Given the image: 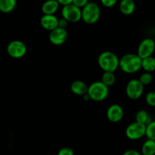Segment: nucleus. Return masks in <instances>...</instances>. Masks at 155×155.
Instances as JSON below:
<instances>
[{"mask_svg": "<svg viewBox=\"0 0 155 155\" xmlns=\"http://www.w3.org/2000/svg\"><path fill=\"white\" fill-rule=\"evenodd\" d=\"M145 101L150 106L155 107V91H150L146 94Z\"/></svg>", "mask_w": 155, "mask_h": 155, "instance_id": "nucleus-23", "label": "nucleus"}, {"mask_svg": "<svg viewBox=\"0 0 155 155\" xmlns=\"http://www.w3.org/2000/svg\"><path fill=\"white\" fill-rule=\"evenodd\" d=\"M155 51V41L151 38H145L139 43L137 50V55L141 58L149 57Z\"/></svg>", "mask_w": 155, "mask_h": 155, "instance_id": "nucleus-9", "label": "nucleus"}, {"mask_svg": "<svg viewBox=\"0 0 155 155\" xmlns=\"http://www.w3.org/2000/svg\"><path fill=\"white\" fill-rule=\"evenodd\" d=\"M124 111L119 104H112L107 108L106 115L107 119L113 123L119 122L124 118Z\"/></svg>", "mask_w": 155, "mask_h": 155, "instance_id": "nucleus-11", "label": "nucleus"}, {"mask_svg": "<svg viewBox=\"0 0 155 155\" xmlns=\"http://www.w3.org/2000/svg\"><path fill=\"white\" fill-rule=\"evenodd\" d=\"M140 153L142 155H155V141L148 138L142 144Z\"/></svg>", "mask_w": 155, "mask_h": 155, "instance_id": "nucleus-17", "label": "nucleus"}, {"mask_svg": "<svg viewBox=\"0 0 155 155\" xmlns=\"http://www.w3.org/2000/svg\"><path fill=\"white\" fill-rule=\"evenodd\" d=\"M119 9L124 15H130L136 10V3L134 0H120Z\"/></svg>", "mask_w": 155, "mask_h": 155, "instance_id": "nucleus-15", "label": "nucleus"}, {"mask_svg": "<svg viewBox=\"0 0 155 155\" xmlns=\"http://www.w3.org/2000/svg\"><path fill=\"white\" fill-rule=\"evenodd\" d=\"M145 136H147L148 139L155 141V120L150 122L146 126Z\"/></svg>", "mask_w": 155, "mask_h": 155, "instance_id": "nucleus-21", "label": "nucleus"}, {"mask_svg": "<svg viewBox=\"0 0 155 155\" xmlns=\"http://www.w3.org/2000/svg\"><path fill=\"white\" fill-rule=\"evenodd\" d=\"M71 90L73 94L77 96H83L87 93L88 85L81 80H76L71 83Z\"/></svg>", "mask_w": 155, "mask_h": 155, "instance_id": "nucleus-14", "label": "nucleus"}, {"mask_svg": "<svg viewBox=\"0 0 155 155\" xmlns=\"http://www.w3.org/2000/svg\"><path fill=\"white\" fill-rule=\"evenodd\" d=\"M87 94L89 99L95 102H101L105 100L109 94V89L101 81L92 82L88 86Z\"/></svg>", "mask_w": 155, "mask_h": 155, "instance_id": "nucleus-4", "label": "nucleus"}, {"mask_svg": "<svg viewBox=\"0 0 155 155\" xmlns=\"http://www.w3.org/2000/svg\"><path fill=\"white\" fill-rule=\"evenodd\" d=\"M146 126L138 122H134L127 127L125 131L126 136L132 141H136L143 138L145 135Z\"/></svg>", "mask_w": 155, "mask_h": 155, "instance_id": "nucleus-6", "label": "nucleus"}, {"mask_svg": "<svg viewBox=\"0 0 155 155\" xmlns=\"http://www.w3.org/2000/svg\"><path fill=\"white\" fill-rule=\"evenodd\" d=\"M116 77H115L114 72H109V71H104L102 76H101V81L104 85L109 88L114 84Z\"/></svg>", "mask_w": 155, "mask_h": 155, "instance_id": "nucleus-20", "label": "nucleus"}, {"mask_svg": "<svg viewBox=\"0 0 155 155\" xmlns=\"http://www.w3.org/2000/svg\"><path fill=\"white\" fill-rule=\"evenodd\" d=\"M58 20L54 15H43L41 17L40 24L42 28L50 32L58 27Z\"/></svg>", "mask_w": 155, "mask_h": 155, "instance_id": "nucleus-12", "label": "nucleus"}, {"mask_svg": "<svg viewBox=\"0 0 155 155\" xmlns=\"http://www.w3.org/2000/svg\"><path fill=\"white\" fill-rule=\"evenodd\" d=\"M68 22L64 19V18H61V19L58 20V27H61V28L66 29L68 27Z\"/></svg>", "mask_w": 155, "mask_h": 155, "instance_id": "nucleus-28", "label": "nucleus"}, {"mask_svg": "<svg viewBox=\"0 0 155 155\" xmlns=\"http://www.w3.org/2000/svg\"><path fill=\"white\" fill-rule=\"evenodd\" d=\"M142 68L147 72H153L155 71V58L152 56L142 59Z\"/></svg>", "mask_w": 155, "mask_h": 155, "instance_id": "nucleus-18", "label": "nucleus"}, {"mask_svg": "<svg viewBox=\"0 0 155 155\" xmlns=\"http://www.w3.org/2000/svg\"><path fill=\"white\" fill-rule=\"evenodd\" d=\"M61 15L68 23H77L82 20V9L74 4L68 5L62 8Z\"/></svg>", "mask_w": 155, "mask_h": 155, "instance_id": "nucleus-5", "label": "nucleus"}, {"mask_svg": "<svg viewBox=\"0 0 155 155\" xmlns=\"http://www.w3.org/2000/svg\"><path fill=\"white\" fill-rule=\"evenodd\" d=\"M58 2L59 3L60 5L64 6V5H68L72 4L73 0H57Z\"/></svg>", "mask_w": 155, "mask_h": 155, "instance_id": "nucleus-29", "label": "nucleus"}, {"mask_svg": "<svg viewBox=\"0 0 155 155\" xmlns=\"http://www.w3.org/2000/svg\"><path fill=\"white\" fill-rule=\"evenodd\" d=\"M151 121L152 120H151L149 113L146 110H145V109H140V110H139L136 112V122H138L147 126Z\"/></svg>", "mask_w": 155, "mask_h": 155, "instance_id": "nucleus-19", "label": "nucleus"}, {"mask_svg": "<svg viewBox=\"0 0 155 155\" xmlns=\"http://www.w3.org/2000/svg\"><path fill=\"white\" fill-rule=\"evenodd\" d=\"M122 155H142V153L134 149H130V150H127L124 152Z\"/></svg>", "mask_w": 155, "mask_h": 155, "instance_id": "nucleus-27", "label": "nucleus"}, {"mask_svg": "<svg viewBox=\"0 0 155 155\" xmlns=\"http://www.w3.org/2000/svg\"><path fill=\"white\" fill-rule=\"evenodd\" d=\"M144 85L139 79H132L127 83L126 93L127 97L131 100H138L142 96L144 92Z\"/></svg>", "mask_w": 155, "mask_h": 155, "instance_id": "nucleus-8", "label": "nucleus"}, {"mask_svg": "<svg viewBox=\"0 0 155 155\" xmlns=\"http://www.w3.org/2000/svg\"><path fill=\"white\" fill-rule=\"evenodd\" d=\"M120 59L115 53L110 51H104L98 57V64L104 71L114 72L119 68Z\"/></svg>", "mask_w": 155, "mask_h": 155, "instance_id": "nucleus-2", "label": "nucleus"}, {"mask_svg": "<svg viewBox=\"0 0 155 155\" xmlns=\"http://www.w3.org/2000/svg\"><path fill=\"white\" fill-rule=\"evenodd\" d=\"M59 3L57 0H46L42 5L41 10L43 15H54L59 9Z\"/></svg>", "mask_w": 155, "mask_h": 155, "instance_id": "nucleus-13", "label": "nucleus"}, {"mask_svg": "<svg viewBox=\"0 0 155 155\" xmlns=\"http://www.w3.org/2000/svg\"><path fill=\"white\" fill-rule=\"evenodd\" d=\"M57 155H74V152L71 147H64L58 150Z\"/></svg>", "mask_w": 155, "mask_h": 155, "instance_id": "nucleus-24", "label": "nucleus"}, {"mask_svg": "<svg viewBox=\"0 0 155 155\" xmlns=\"http://www.w3.org/2000/svg\"><path fill=\"white\" fill-rule=\"evenodd\" d=\"M68 33L66 29L58 27L51 30L48 35V39L51 43L55 46H60L68 40Z\"/></svg>", "mask_w": 155, "mask_h": 155, "instance_id": "nucleus-10", "label": "nucleus"}, {"mask_svg": "<svg viewBox=\"0 0 155 155\" xmlns=\"http://www.w3.org/2000/svg\"><path fill=\"white\" fill-rule=\"evenodd\" d=\"M101 17V9L97 3L89 2L85 7L82 9V20L86 24H95Z\"/></svg>", "mask_w": 155, "mask_h": 155, "instance_id": "nucleus-3", "label": "nucleus"}, {"mask_svg": "<svg viewBox=\"0 0 155 155\" xmlns=\"http://www.w3.org/2000/svg\"><path fill=\"white\" fill-rule=\"evenodd\" d=\"M118 0H100L103 6L106 8L114 7L117 3Z\"/></svg>", "mask_w": 155, "mask_h": 155, "instance_id": "nucleus-25", "label": "nucleus"}, {"mask_svg": "<svg viewBox=\"0 0 155 155\" xmlns=\"http://www.w3.org/2000/svg\"><path fill=\"white\" fill-rule=\"evenodd\" d=\"M89 0H73L72 4L82 9L89 3Z\"/></svg>", "mask_w": 155, "mask_h": 155, "instance_id": "nucleus-26", "label": "nucleus"}, {"mask_svg": "<svg viewBox=\"0 0 155 155\" xmlns=\"http://www.w3.org/2000/svg\"><path fill=\"white\" fill-rule=\"evenodd\" d=\"M139 81H140L141 83L144 85V86H145V85H148V84H150L151 82H152L153 75L151 73L145 71V72L142 73V74H141L140 77H139Z\"/></svg>", "mask_w": 155, "mask_h": 155, "instance_id": "nucleus-22", "label": "nucleus"}, {"mask_svg": "<svg viewBox=\"0 0 155 155\" xmlns=\"http://www.w3.org/2000/svg\"><path fill=\"white\" fill-rule=\"evenodd\" d=\"M27 51V46L23 41L15 40L11 41L7 46V53L13 59H21L24 57Z\"/></svg>", "mask_w": 155, "mask_h": 155, "instance_id": "nucleus-7", "label": "nucleus"}, {"mask_svg": "<svg viewBox=\"0 0 155 155\" xmlns=\"http://www.w3.org/2000/svg\"><path fill=\"white\" fill-rule=\"evenodd\" d=\"M119 68L126 74H135L142 68V59L137 54L127 53L120 59Z\"/></svg>", "mask_w": 155, "mask_h": 155, "instance_id": "nucleus-1", "label": "nucleus"}, {"mask_svg": "<svg viewBox=\"0 0 155 155\" xmlns=\"http://www.w3.org/2000/svg\"><path fill=\"white\" fill-rule=\"evenodd\" d=\"M17 6V0H0V12L8 14L13 12Z\"/></svg>", "mask_w": 155, "mask_h": 155, "instance_id": "nucleus-16", "label": "nucleus"}]
</instances>
